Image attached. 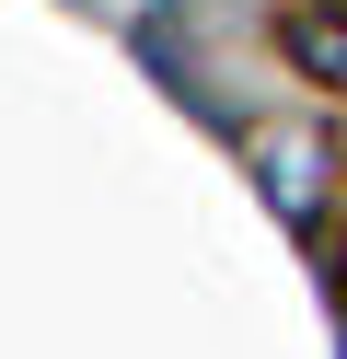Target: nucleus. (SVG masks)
<instances>
[{"label":"nucleus","instance_id":"nucleus-2","mask_svg":"<svg viewBox=\"0 0 347 359\" xmlns=\"http://www.w3.org/2000/svg\"><path fill=\"white\" fill-rule=\"evenodd\" d=\"M313 12H347V0H313Z\"/></svg>","mask_w":347,"mask_h":359},{"label":"nucleus","instance_id":"nucleus-1","mask_svg":"<svg viewBox=\"0 0 347 359\" xmlns=\"http://www.w3.org/2000/svg\"><path fill=\"white\" fill-rule=\"evenodd\" d=\"M290 58H301L313 81H347V35L324 24V12H290Z\"/></svg>","mask_w":347,"mask_h":359}]
</instances>
